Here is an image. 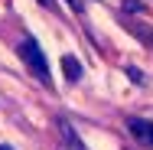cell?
<instances>
[{"mask_svg":"<svg viewBox=\"0 0 153 150\" xmlns=\"http://www.w3.org/2000/svg\"><path fill=\"white\" fill-rule=\"evenodd\" d=\"M16 52H20V59L30 65V72H33V75H36L42 85H49V62H46V52L39 49V43L26 36V39L20 43V49H16Z\"/></svg>","mask_w":153,"mask_h":150,"instance_id":"1","label":"cell"},{"mask_svg":"<svg viewBox=\"0 0 153 150\" xmlns=\"http://www.w3.org/2000/svg\"><path fill=\"white\" fill-rule=\"evenodd\" d=\"M127 127H130V134H134L137 140H143V144H150V147H153V121L127 118Z\"/></svg>","mask_w":153,"mask_h":150,"instance_id":"2","label":"cell"},{"mask_svg":"<svg viewBox=\"0 0 153 150\" xmlns=\"http://www.w3.org/2000/svg\"><path fill=\"white\" fill-rule=\"evenodd\" d=\"M56 127H59V137H62V144H65L68 150H85L82 147V137L75 134V127H72L65 118H56Z\"/></svg>","mask_w":153,"mask_h":150,"instance_id":"3","label":"cell"},{"mask_svg":"<svg viewBox=\"0 0 153 150\" xmlns=\"http://www.w3.org/2000/svg\"><path fill=\"white\" fill-rule=\"evenodd\" d=\"M62 69H65V78H68V82H78V78H82V62L78 59L65 56V59H62Z\"/></svg>","mask_w":153,"mask_h":150,"instance_id":"4","label":"cell"},{"mask_svg":"<svg viewBox=\"0 0 153 150\" xmlns=\"http://www.w3.org/2000/svg\"><path fill=\"white\" fill-rule=\"evenodd\" d=\"M127 75H130L137 85H143V72H140V69H134V65H130V69H127Z\"/></svg>","mask_w":153,"mask_h":150,"instance_id":"5","label":"cell"},{"mask_svg":"<svg viewBox=\"0 0 153 150\" xmlns=\"http://www.w3.org/2000/svg\"><path fill=\"white\" fill-rule=\"evenodd\" d=\"M68 3H72V10H82V3H78V0H68Z\"/></svg>","mask_w":153,"mask_h":150,"instance_id":"6","label":"cell"},{"mask_svg":"<svg viewBox=\"0 0 153 150\" xmlns=\"http://www.w3.org/2000/svg\"><path fill=\"white\" fill-rule=\"evenodd\" d=\"M39 3H42V7H52V0H39Z\"/></svg>","mask_w":153,"mask_h":150,"instance_id":"7","label":"cell"},{"mask_svg":"<svg viewBox=\"0 0 153 150\" xmlns=\"http://www.w3.org/2000/svg\"><path fill=\"white\" fill-rule=\"evenodd\" d=\"M0 150H13V147H7V144H0Z\"/></svg>","mask_w":153,"mask_h":150,"instance_id":"8","label":"cell"}]
</instances>
